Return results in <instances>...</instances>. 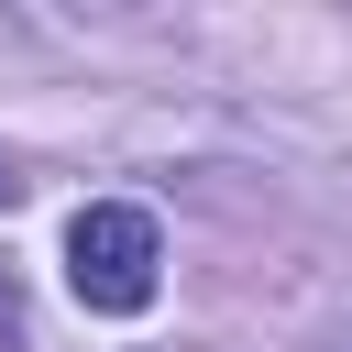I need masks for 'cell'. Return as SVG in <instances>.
I'll return each instance as SVG.
<instances>
[{
  "instance_id": "cell-1",
  "label": "cell",
  "mask_w": 352,
  "mask_h": 352,
  "mask_svg": "<svg viewBox=\"0 0 352 352\" xmlns=\"http://www.w3.org/2000/svg\"><path fill=\"white\" fill-rule=\"evenodd\" d=\"M154 275H165V242H154V220L132 198H88L66 220V286H77V308L132 319V308H154Z\"/></svg>"
},
{
  "instance_id": "cell-2",
  "label": "cell",
  "mask_w": 352,
  "mask_h": 352,
  "mask_svg": "<svg viewBox=\"0 0 352 352\" xmlns=\"http://www.w3.org/2000/svg\"><path fill=\"white\" fill-rule=\"evenodd\" d=\"M11 187H22V176H11V165H0V209H11Z\"/></svg>"
}]
</instances>
